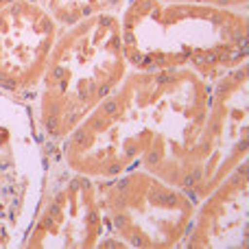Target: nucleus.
<instances>
[{"instance_id": "6", "label": "nucleus", "mask_w": 249, "mask_h": 249, "mask_svg": "<svg viewBox=\"0 0 249 249\" xmlns=\"http://www.w3.org/2000/svg\"><path fill=\"white\" fill-rule=\"evenodd\" d=\"M247 61L212 81L210 107L195 151V179L188 195L201 201L247 160L249 146Z\"/></svg>"}, {"instance_id": "4", "label": "nucleus", "mask_w": 249, "mask_h": 249, "mask_svg": "<svg viewBox=\"0 0 249 249\" xmlns=\"http://www.w3.org/2000/svg\"><path fill=\"white\" fill-rule=\"evenodd\" d=\"M107 236L99 247L173 249L184 241L197 201L179 186L131 168L96 179Z\"/></svg>"}, {"instance_id": "11", "label": "nucleus", "mask_w": 249, "mask_h": 249, "mask_svg": "<svg viewBox=\"0 0 249 249\" xmlns=\"http://www.w3.org/2000/svg\"><path fill=\"white\" fill-rule=\"evenodd\" d=\"M166 2H199V4H212L221 9H236V11H247L249 0H166Z\"/></svg>"}, {"instance_id": "3", "label": "nucleus", "mask_w": 249, "mask_h": 249, "mask_svg": "<svg viewBox=\"0 0 249 249\" xmlns=\"http://www.w3.org/2000/svg\"><path fill=\"white\" fill-rule=\"evenodd\" d=\"M129 72L123 51L121 16L99 13L61 26L33 101L42 140L61 144Z\"/></svg>"}, {"instance_id": "10", "label": "nucleus", "mask_w": 249, "mask_h": 249, "mask_svg": "<svg viewBox=\"0 0 249 249\" xmlns=\"http://www.w3.org/2000/svg\"><path fill=\"white\" fill-rule=\"evenodd\" d=\"M127 0H46V9L59 26H70L99 13L121 16Z\"/></svg>"}, {"instance_id": "13", "label": "nucleus", "mask_w": 249, "mask_h": 249, "mask_svg": "<svg viewBox=\"0 0 249 249\" xmlns=\"http://www.w3.org/2000/svg\"><path fill=\"white\" fill-rule=\"evenodd\" d=\"M35 2H39L42 7H46V0H35Z\"/></svg>"}, {"instance_id": "5", "label": "nucleus", "mask_w": 249, "mask_h": 249, "mask_svg": "<svg viewBox=\"0 0 249 249\" xmlns=\"http://www.w3.org/2000/svg\"><path fill=\"white\" fill-rule=\"evenodd\" d=\"M42 186L20 247L94 249L107 236L96 179L70 171L59 144L42 140Z\"/></svg>"}, {"instance_id": "1", "label": "nucleus", "mask_w": 249, "mask_h": 249, "mask_svg": "<svg viewBox=\"0 0 249 249\" xmlns=\"http://www.w3.org/2000/svg\"><path fill=\"white\" fill-rule=\"evenodd\" d=\"M210 92L212 83L190 68H129L121 86L61 140V158L92 179L142 168L188 193Z\"/></svg>"}, {"instance_id": "8", "label": "nucleus", "mask_w": 249, "mask_h": 249, "mask_svg": "<svg viewBox=\"0 0 249 249\" xmlns=\"http://www.w3.org/2000/svg\"><path fill=\"white\" fill-rule=\"evenodd\" d=\"M61 26L35 0H16L0 9V92L31 105L44 77Z\"/></svg>"}, {"instance_id": "2", "label": "nucleus", "mask_w": 249, "mask_h": 249, "mask_svg": "<svg viewBox=\"0 0 249 249\" xmlns=\"http://www.w3.org/2000/svg\"><path fill=\"white\" fill-rule=\"evenodd\" d=\"M121 35L129 68H190L210 83L249 55L247 11L212 4L127 0Z\"/></svg>"}, {"instance_id": "9", "label": "nucleus", "mask_w": 249, "mask_h": 249, "mask_svg": "<svg viewBox=\"0 0 249 249\" xmlns=\"http://www.w3.org/2000/svg\"><path fill=\"white\" fill-rule=\"evenodd\" d=\"M247 201L249 164L245 160L197 203L181 245L186 249H245L249 243Z\"/></svg>"}, {"instance_id": "7", "label": "nucleus", "mask_w": 249, "mask_h": 249, "mask_svg": "<svg viewBox=\"0 0 249 249\" xmlns=\"http://www.w3.org/2000/svg\"><path fill=\"white\" fill-rule=\"evenodd\" d=\"M13 99H4L0 109ZM42 138L29 105L11 103L0 114V247L20 245L42 186Z\"/></svg>"}, {"instance_id": "12", "label": "nucleus", "mask_w": 249, "mask_h": 249, "mask_svg": "<svg viewBox=\"0 0 249 249\" xmlns=\"http://www.w3.org/2000/svg\"><path fill=\"white\" fill-rule=\"evenodd\" d=\"M11 2H16V0H0V9L7 7V4H11Z\"/></svg>"}]
</instances>
